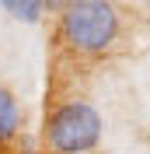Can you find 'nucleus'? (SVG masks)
I'll list each match as a JSON object with an SVG mask.
<instances>
[{"instance_id": "obj_2", "label": "nucleus", "mask_w": 150, "mask_h": 154, "mask_svg": "<svg viewBox=\"0 0 150 154\" xmlns=\"http://www.w3.org/2000/svg\"><path fill=\"white\" fill-rule=\"evenodd\" d=\"M101 140V116L91 102H63L46 123V147L52 154H87Z\"/></svg>"}, {"instance_id": "obj_3", "label": "nucleus", "mask_w": 150, "mask_h": 154, "mask_svg": "<svg viewBox=\"0 0 150 154\" xmlns=\"http://www.w3.org/2000/svg\"><path fill=\"white\" fill-rule=\"evenodd\" d=\"M18 130H21V105L7 88H0V144L18 137Z\"/></svg>"}, {"instance_id": "obj_1", "label": "nucleus", "mask_w": 150, "mask_h": 154, "mask_svg": "<svg viewBox=\"0 0 150 154\" xmlns=\"http://www.w3.org/2000/svg\"><path fill=\"white\" fill-rule=\"evenodd\" d=\"M59 25H63V38L70 42V49L98 56L119 35V11L105 0H74L63 7Z\"/></svg>"}, {"instance_id": "obj_4", "label": "nucleus", "mask_w": 150, "mask_h": 154, "mask_svg": "<svg viewBox=\"0 0 150 154\" xmlns=\"http://www.w3.org/2000/svg\"><path fill=\"white\" fill-rule=\"evenodd\" d=\"M4 11L10 18H18V21H38L46 7L35 4V0H4Z\"/></svg>"}]
</instances>
